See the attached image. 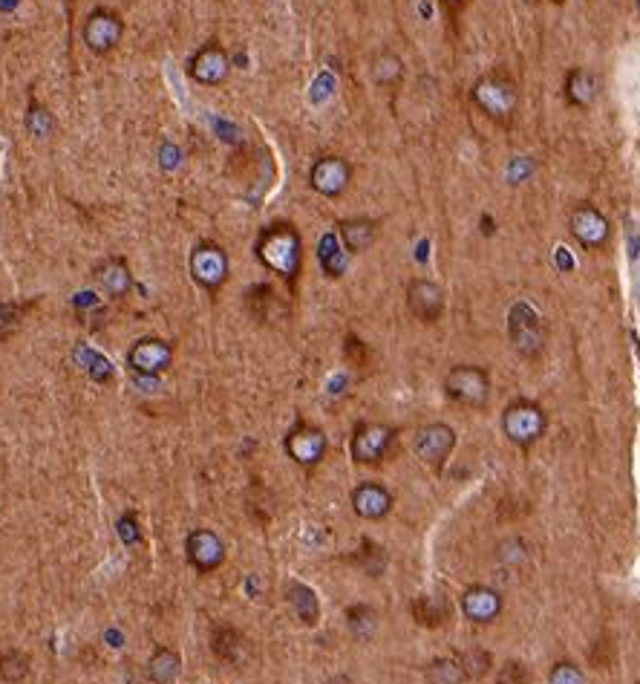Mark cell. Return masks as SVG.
<instances>
[{
    "label": "cell",
    "instance_id": "cell-12",
    "mask_svg": "<svg viewBox=\"0 0 640 684\" xmlns=\"http://www.w3.org/2000/svg\"><path fill=\"white\" fill-rule=\"evenodd\" d=\"M568 231L589 252H600L609 243V220L594 205H577V208H571V214H568Z\"/></svg>",
    "mask_w": 640,
    "mask_h": 684
},
{
    "label": "cell",
    "instance_id": "cell-21",
    "mask_svg": "<svg viewBox=\"0 0 640 684\" xmlns=\"http://www.w3.org/2000/svg\"><path fill=\"white\" fill-rule=\"evenodd\" d=\"M462 612L468 615L470 621L476 624H491L493 618L502 612V598L496 589H488V586H473L465 592L462 598Z\"/></svg>",
    "mask_w": 640,
    "mask_h": 684
},
{
    "label": "cell",
    "instance_id": "cell-17",
    "mask_svg": "<svg viewBox=\"0 0 640 684\" xmlns=\"http://www.w3.org/2000/svg\"><path fill=\"white\" fill-rule=\"evenodd\" d=\"M185 552H188V563L197 572H214V569H220L222 560H225V546L211 529H194L188 534Z\"/></svg>",
    "mask_w": 640,
    "mask_h": 684
},
{
    "label": "cell",
    "instance_id": "cell-44",
    "mask_svg": "<svg viewBox=\"0 0 640 684\" xmlns=\"http://www.w3.org/2000/svg\"><path fill=\"white\" fill-rule=\"evenodd\" d=\"M638 684H640V682H638Z\"/></svg>",
    "mask_w": 640,
    "mask_h": 684
},
{
    "label": "cell",
    "instance_id": "cell-38",
    "mask_svg": "<svg viewBox=\"0 0 640 684\" xmlns=\"http://www.w3.org/2000/svg\"><path fill=\"white\" fill-rule=\"evenodd\" d=\"M525 543L522 540H517V537H511V540H502L499 543V560L502 563H511V566H519V563H525Z\"/></svg>",
    "mask_w": 640,
    "mask_h": 684
},
{
    "label": "cell",
    "instance_id": "cell-31",
    "mask_svg": "<svg viewBox=\"0 0 640 684\" xmlns=\"http://www.w3.org/2000/svg\"><path fill=\"white\" fill-rule=\"evenodd\" d=\"M24 125H26V130L35 136V139H47V136L52 133V113L47 110V107H41L38 102H29Z\"/></svg>",
    "mask_w": 640,
    "mask_h": 684
},
{
    "label": "cell",
    "instance_id": "cell-7",
    "mask_svg": "<svg viewBox=\"0 0 640 684\" xmlns=\"http://www.w3.org/2000/svg\"><path fill=\"white\" fill-rule=\"evenodd\" d=\"M231 263H228V252L214 240H202L191 252V278L197 280L205 292H217L222 283L228 280Z\"/></svg>",
    "mask_w": 640,
    "mask_h": 684
},
{
    "label": "cell",
    "instance_id": "cell-27",
    "mask_svg": "<svg viewBox=\"0 0 640 684\" xmlns=\"http://www.w3.org/2000/svg\"><path fill=\"white\" fill-rule=\"evenodd\" d=\"M424 676H427V684H465V679H468L459 659H450V656L430 661Z\"/></svg>",
    "mask_w": 640,
    "mask_h": 684
},
{
    "label": "cell",
    "instance_id": "cell-22",
    "mask_svg": "<svg viewBox=\"0 0 640 684\" xmlns=\"http://www.w3.org/2000/svg\"><path fill=\"white\" fill-rule=\"evenodd\" d=\"M410 612H413V618H416L419 627L436 630V627H442V624L450 621L453 607L447 604V598H442V595H419V598L413 601Z\"/></svg>",
    "mask_w": 640,
    "mask_h": 684
},
{
    "label": "cell",
    "instance_id": "cell-19",
    "mask_svg": "<svg viewBox=\"0 0 640 684\" xmlns=\"http://www.w3.org/2000/svg\"><path fill=\"white\" fill-rule=\"evenodd\" d=\"M352 508L364 520H381L393 508V494L378 482H361L352 491Z\"/></svg>",
    "mask_w": 640,
    "mask_h": 684
},
{
    "label": "cell",
    "instance_id": "cell-39",
    "mask_svg": "<svg viewBox=\"0 0 640 684\" xmlns=\"http://www.w3.org/2000/svg\"><path fill=\"white\" fill-rule=\"evenodd\" d=\"M548 684H583V673L571 664V661H563L551 670V679Z\"/></svg>",
    "mask_w": 640,
    "mask_h": 684
},
{
    "label": "cell",
    "instance_id": "cell-28",
    "mask_svg": "<svg viewBox=\"0 0 640 684\" xmlns=\"http://www.w3.org/2000/svg\"><path fill=\"white\" fill-rule=\"evenodd\" d=\"M346 621H349V630L358 641H370L375 630H378V612L367 604H358V607H349L346 612Z\"/></svg>",
    "mask_w": 640,
    "mask_h": 684
},
{
    "label": "cell",
    "instance_id": "cell-8",
    "mask_svg": "<svg viewBox=\"0 0 640 684\" xmlns=\"http://www.w3.org/2000/svg\"><path fill=\"white\" fill-rule=\"evenodd\" d=\"M188 76H191V81L202 84V87H220L231 76V55H228V50L222 44L208 41V44H202L191 55Z\"/></svg>",
    "mask_w": 640,
    "mask_h": 684
},
{
    "label": "cell",
    "instance_id": "cell-15",
    "mask_svg": "<svg viewBox=\"0 0 640 684\" xmlns=\"http://www.w3.org/2000/svg\"><path fill=\"white\" fill-rule=\"evenodd\" d=\"M286 454L292 456L300 468H315L326 454V436L315 425L297 422L286 436Z\"/></svg>",
    "mask_w": 640,
    "mask_h": 684
},
{
    "label": "cell",
    "instance_id": "cell-33",
    "mask_svg": "<svg viewBox=\"0 0 640 684\" xmlns=\"http://www.w3.org/2000/svg\"><path fill=\"white\" fill-rule=\"evenodd\" d=\"M84 355V367H87V376L93 381H110L113 379V367L110 361L99 353H90V350H81Z\"/></svg>",
    "mask_w": 640,
    "mask_h": 684
},
{
    "label": "cell",
    "instance_id": "cell-24",
    "mask_svg": "<svg viewBox=\"0 0 640 684\" xmlns=\"http://www.w3.org/2000/svg\"><path fill=\"white\" fill-rule=\"evenodd\" d=\"M370 70H372V81H375L378 87L395 90V87L401 84V78H404V61H401L395 52L381 50L375 58H372Z\"/></svg>",
    "mask_w": 640,
    "mask_h": 684
},
{
    "label": "cell",
    "instance_id": "cell-29",
    "mask_svg": "<svg viewBox=\"0 0 640 684\" xmlns=\"http://www.w3.org/2000/svg\"><path fill=\"white\" fill-rule=\"evenodd\" d=\"M29 673V656L21 650H3L0 653V679L9 684L24 682Z\"/></svg>",
    "mask_w": 640,
    "mask_h": 684
},
{
    "label": "cell",
    "instance_id": "cell-14",
    "mask_svg": "<svg viewBox=\"0 0 640 684\" xmlns=\"http://www.w3.org/2000/svg\"><path fill=\"white\" fill-rule=\"evenodd\" d=\"M407 309L421 324H436L444 312V289L436 280L413 278L407 283Z\"/></svg>",
    "mask_w": 640,
    "mask_h": 684
},
{
    "label": "cell",
    "instance_id": "cell-32",
    "mask_svg": "<svg viewBox=\"0 0 640 684\" xmlns=\"http://www.w3.org/2000/svg\"><path fill=\"white\" fill-rule=\"evenodd\" d=\"M246 304L257 321H269V312L266 309L274 304V292H271L269 286H254V289H248Z\"/></svg>",
    "mask_w": 640,
    "mask_h": 684
},
{
    "label": "cell",
    "instance_id": "cell-25",
    "mask_svg": "<svg viewBox=\"0 0 640 684\" xmlns=\"http://www.w3.org/2000/svg\"><path fill=\"white\" fill-rule=\"evenodd\" d=\"M179 670H182V659L171 647H159L148 661V676L153 684H173L179 679Z\"/></svg>",
    "mask_w": 640,
    "mask_h": 684
},
{
    "label": "cell",
    "instance_id": "cell-11",
    "mask_svg": "<svg viewBox=\"0 0 640 684\" xmlns=\"http://www.w3.org/2000/svg\"><path fill=\"white\" fill-rule=\"evenodd\" d=\"M173 361V347L165 338H139L130 350H127V367L136 376L145 379H156L162 376Z\"/></svg>",
    "mask_w": 640,
    "mask_h": 684
},
{
    "label": "cell",
    "instance_id": "cell-4",
    "mask_svg": "<svg viewBox=\"0 0 640 684\" xmlns=\"http://www.w3.org/2000/svg\"><path fill=\"white\" fill-rule=\"evenodd\" d=\"M545 425H548L545 410L528 399H519L514 405L505 407V413H502V431L519 448H531L534 442H540Z\"/></svg>",
    "mask_w": 640,
    "mask_h": 684
},
{
    "label": "cell",
    "instance_id": "cell-13",
    "mask_svg": "<svg viewBox=\"0 0 640 684\" xmlns=\"http://www.w3.org/2000/svg\"><path fill=\"white\" fill-rule=\"evenodd\" d=\"M413 448L424 465L442 471L444 462L450 459L453 448H456V431L450 425H442V422H433V425H424L416 431V439H413Z\"/></svg>",
    "mask_w": 640,
    "mask_h": 684
},
{
    "label": "cell",
    "instance_id": "cell-42",
    "mask_svg": "<svg viewBox=\"0 0 640 684\" xmlns=\"http://www.w3.org/2000/svg\"><path fill=\"white\" fill-rule=\"evenodd\" d=\"M444 6H450V9H459V6H465L468 0H442Z\"/></svg>",
    "mask_w": 640,
    "mask_h": 684
},
{
    "label": "cell",
    "instance_id": "cell-30",
    "mask_svg": "<svg viewBox=\"0 0 640 684\" xmlns=\"http://www.w3.org/2000/svg\"><path fill=\"white\" fill-rule=\"evenodd\" d=\"M459 664H462V670H465V676H468V679H482V676H488V670L493 667V659L488 650L473 647V650H468V653H462V656H459Z\"/></svg>",
    "mask_w": 640,
    "mask_h": 684
},
{
    "label": "cell",
    "instance_id": "cell-2",
    "mask_svg": "<svg viewBox=\"0 0 640 684\" xmlns=\"http://www.w3.org/2000/svg\"><path fill=\"white\" fill-rule=\"evenodd\" d=\"M473 107L496 125H511L519 113V84L505 70H493L473 81L470 87Z\"/></svg>",
    "mask_w": 640,
    "mask_h": 684
},
{
    "label": "cell",
    "instance_id": "cell-18",
    "mask_svg": "<svg viewBox=\"0 0 640 684\" xmlns=\"http://www.w3.org/2000/svg\"><path fill=\"white\" fill-rule=\"evenodd\" d=\"M378 234H381V226L372 217H349V220L338 223V240L344 243L349 254H361L372 249Z\"/></svg>",
    "mask_w": 640,
    "mask_h": 684
},
{
    "label": "cell",
    "instance_id": "cell-10",
    "mask_svg": "<svg viewBox=\"0 0 640 684\" xmlns=\"http://www.w3.org/2000/svg\"><path fill=\"white\" fill-rule=\"evenodd\" d=\"M395 442V428L384 422H361L352 433V456L361 465H378L390 454Z\"/></svg>",
    "mask_w": 640,
    "mask_h": 684
},
{
    "label": "cell",
    "instance_id": "cell-5",
    "mask_svg": "<svg viewBox=\"0 0 640 684\" xmlns=\"http://www.w3.org/2000/svg\"><path fill=\"white\" fill-rule=\"evenodd\" d=\"M508 335L522 358L534 361L545 350V324L528 304H514L508 312Z\"/></svg>",
    "mask_w": 640,
    "mask_h": 684
},
{
    "label": "cell",
    "instance_id": "cell-43",
    "mask_svg": "<svg viewBox=\"0 0 640 684\" xmlns=\"http://www.w3.org/2000/svg\"><path fill=\"white\" fill-rule=\"evenodd\" d=\"M551 3H563V0H551Z\"/></svg>",
    "mask_w": 640,
    "mask_h": 684
},
{
    "label": "cell",
    "instance_id": "cell-16",
    "mask_svg": "<svg viewBox=\"0 0 640 684\" xmlns=\"http://www.w3.org/2000/svg\"><path fill=\"white\" fill-rule=\"evenodd\" d=\"M93 280L99 283L101 292L107 298H113V301H122L124 295H130V289H133L130 266H127V260L119 257V254L101 257L99 263L93 266Z\"/></svg>",
    "mask_w": 640,
    "mask_h": 684
},
{
    "label": "cell",
    "instance_id": "cell-40",
    "mask_svg": "<svg viewBox=\"0 0 640 684\" xmlns=\"http://www.w3.org/2000/svg\"><path fill=\"white\" fill-rule=\"evenodd\" d=\"M21 315H18V306H6L0 304V338H6L9 332L18 327Z\"/></svg>",
    "mask_w": 640,
    "mask_h": 684
},
{
    "label": "cell",
    "instance_id": "cell-35",
    "mask_svg": "<svg viewBox=\"0 0 640 684\" xmlns=\"http://www.w3.org/2000/svg\"><path fill=\"white\" fill-rule=\"evenodd\" d=\"M589 661L591 667H597V670H606V667H612V661H615V644L609 641V638H600V641H594L589 650Z\"/></svg>",
    "mask_w": 640,
    "mask_h": 684
},
{
    "label": "cell",
    "instance_id": "cell-23",
    "mask_svg": "<svg viewBox=\"0 0 640 684\" xmlns=\"http://www.w3.org/2000/svg\"><path fill=\"white\" fill-rule=\"evenodd\" d=\"M286 601H289V607L295 609V615L303 621V624H318L320 618V604H318V595L306 586V583H297L292 581L289 586H286Z\"/></svg>",
    "mask_w": 640,
    "mask_h": 684
},
{
    "label": "cell",
    "instance_id": "cell-36",
    "mask_svg": "<svg viewBox=\"0 0 640 684\" xmlns=\"http://www.w3.org/2000/svg\"><path fill=\"white\" fill-rule=\"evenodd\" d=\"M531 682V673L525 664H517V661H508L499 667L496 673V684H528Z\"/></svg>",
    "mask_w": 640,
    "mask_h": 684
},
{
    "label": "cell",
    "instance_id": "cell-34",
    "mask_svg": "<svg viewBox=\"0 0 640 684\" xmlns=\"http://www.w3.org/2000/svg\"><path fill=\"white\" fill-rule=\"evenodd\" d=\"M367 572H370L372 578H378L381 572H384V563H387V558H384V549L381 546H375L372 540H364V552H361V560H358Z\"/></svg>",
    "mask_w": 640,
    "mask_h": 684
},
{
    "label": "cell",
    "instance_id": "cell-9",
    "mask_svg": "<svg viewBox=\"0 0 640 684\" xmlns=\"http://www.w3.org/2000/svg\"><path fill=\"white\" fill-rule=\"evenodd\" d=\"M349 182H352V165L344 156H335V153L320 156L309 168V185L320 197H329V200L344 197Z\"/></svg>",
    "mask_w": 640,
    "mask_h": 684
},
{
    "label": "cell",
    "instance_id": "cell-1",
    "mask_svg": "<svg viewBox=\"0 0 640 684\" xmlns=\"http://www.w3.org/2000/svg\"><path fill=\"white\" fill-rule=\"evenodd\" d=\"M254 254L269 272L286 280L289 286H295L297 275L303 269V237L292 223L277 220L271 226L260 228Z\"/></svg>",
    "mask_w": 640,
    "mask_h": 684
},
{
    "label": "cell",
    "instance_id": "cell-20",
    "mask_svg": "<svg viewBox=\"0 0 640 684\" xmlns=\"http://www.w3.org/2000/svg\"><path fill=\"white\" fill-rule=\"evenodd\" d=\"M563 96L571 107H591L600 96V81L586 67H571L566 73Z\"/></svg>",
    "mask_w": 640,
    "mask_h": 684
},
{
    "label": "cell",
    "instance_id": "cell-41",
    "mask_svg": "<svg viewBox=\"0 0 640 684\" xmlns=\"http://www.w3.org/2000/svg\"><path fill=\"white\" fill-rule=\"evenodd\" d=\"M364 344L358 341V338H346V355L358 364V367H364Z\"/></svg>",
    "mask_w": 640,
    "mask_h": 684
},
{
    "label": "cell",
    "instance_id": "cell-6",
    "mask_svg": "<svg viewBox=\"0 0 640 684\" xmlns=\"http://www.w3.org/2000/svg\"><path fill=\"white\" fill-rule=\"evenodd\" d=\"M81 38L87 44V50L93 55H110L122 44L124 38V21L119 12L99 6L87 15V21L81 26Z\"/></svg>",
    "mask_w": 640,
    "mask_h": 684
},
{
    "label": "cell",
    "instance_id": "cell-26",
    "mask_svg": "<svg viewBox=\"0 0 640 684\" xmlns=\"http://www.w3.org/2000/svg\"><path fill=\"white\" fill-rule=\"evenodd\" d=\"M211 647H214L217 659L231 661V664H237L246 656V638L237 633L234 627H217L214 638H211Z\"/></svg>",
    "mask_w": 640,
    "mask_h": 684
},
{
    "label": "cell",
    "instance_id": "cell-37",
    "mask_svg": "<svg viewBox=\"0 0 640 684\" xmlns=\"http://www.w3.org/2000/svg\"><path fill=\"white\" fill-rule=\"evenodd\" d=\"M116 534L122 537L124 546H136L142 540V529H139V520L136 514H124L122 520L116 523Z\"/></svg>",
    "mask_w": 640,
    "mask_h": 684
},
{
    "label": "cell",
    "instance_id": "cell-3",
    "mask_svg": "<svg viewBox=\"0 0 640 684\" xmlns=\"http://www.w3.org/2000/svg\"><path fill=\"white\" fill-rule=\"evenodd\" d=\"M444 393L447 399H453L456 405L473 407V410H482L491 399V376L485 367H476V364H459L447 373L444 379Z\"/></svg>",
    "mask_w": 640,
    "mask_h": 684
}]
</instances>
